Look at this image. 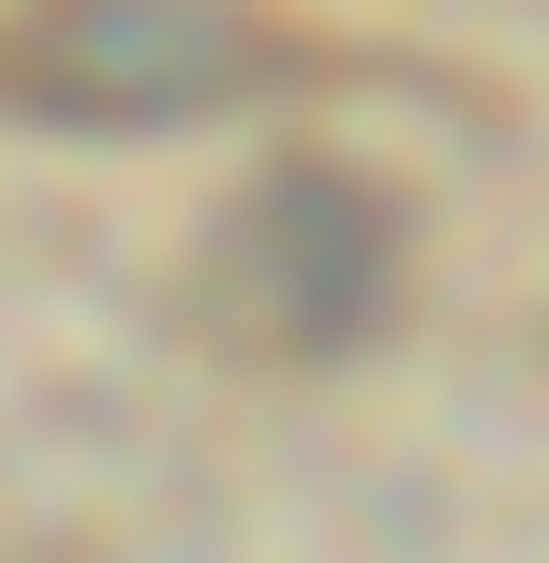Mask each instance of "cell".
I'll return each mask as SVG.
<instances>
[{
  "label": "cell",
  "instance_id": "6da1fadb",
  "mask_svg": "<svg viewBox=\"0 0 549 563\" xmlns=\"http://www.w3.org/2000/svg\"><path fill=\"white\" fill-rule=\"evenodd\" d=\"M386 282V223L342 194V178H267L253 208L223 223V311L267 341V356H312L372 311Z\"/></svg>",
  "mask_w": 549,
  "mask_h": 563
},
{
  "label": "cell",
  "instance_id": "7a4b0ae2",
  "mask_svg": "<svg viewBox=\"0 0 549 563\" xmlns=\"http://www.w3.org/2000/svg\"><path fill=\"white\" fill-rule=\"evenodd\" d=\"M253 75L238 30H194V15H75L45 45H0V89L30 104H89V119H164V104H208V89Z\"/></svg>",
  "mask_w": 549,
  "mask_h": 563
}]
</instances>
